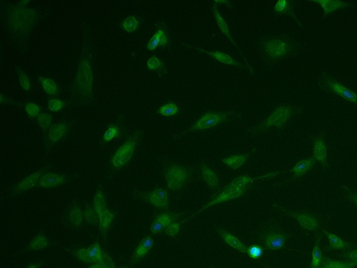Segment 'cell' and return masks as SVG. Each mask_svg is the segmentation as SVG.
<instances>
[{"label": "cell", "mask_w": 357, "mask_h": 268, "mask_svg": "<svg viewBox=\"0 0 357 268\" xmlns=\"http://www.w3.org/2000/svg\"><path fill=\"white\" fill-rule=\"evenodd\" d=\"M93 78L91 54L85 44L72 91L78 100L84 102L91 101Z\"/></svg>", "instance_id": "cell-1"}, {"label": "cell", "mask_w": 357, "mask_h": 268, "mask_svg": "<svg viewBox=\"0 0 357 268\" xmlns=\"http://www.w3.org/2000/svg\"><path fill=\"white\" fill-rule=\"evenodd\" d=\"M28 3L29 1H21L17 6H9L7 8L9 26L19 36H26L38 18L36 9H26Z\"/></svg>", "instance_id": "cell-2"}, {"label": "cell", "mask_w": 357, "mask_h": 268, "mask_svg": "<svg viewBox=\"0 0 357 268\" xmlns=\"http://www.w3.org/2000/svg\"><path fill=\"white\" fill-rule=\"evenodd\" d=\"M298 107H292L289 106H281L275 109L269 117L259 126L253 128V132H259V131H266L268 128L272 126L278 127V128H282L286 125L287 121L292 117L294 113H298Z\"/></svg>", "instance_id": "cell-3"}, {"label": "cell", "mask_w": 357, "mask_h": 268, "mask_svg": "<svg viewBox=\"0 0 357 268\" xmlns=\"http://www.w3.org/2000/svg\"><path fill=\"white\" fill-rule=\"evenodd\" d=\"M320 86L321 89L325 91L335 93L338 96H341L343 99L348 102H353L357 105V94L354 92L352 91L350 89L344 87L341 83L335 80V78L332 77L330 75L324 73L320 79Z\"/></svg>", "instance_id": "cell-4"}, {"label": "cell", "mask_w": 357, "mask_h": 268, "mask_svg": "<svg viewBox=\"0 0 357 268\" xmlns=\"http://www.w3.org/2000/svg\"><path fill=\"white\" fill-rule=\"evenodd\" d=\"M142 136V132L136 131L129 136L128 140L125 145H122L113 157L112 162L116 168H121L128 163L133 155L136 145L139 143V139Z\"/></svg>", "instance_id": "cell-5"}, {"label": "cell", "mask_w": 357, "mask_h": 268, "mask_svg": "<svg viewBox=\"0 0 357 268\" xmlns=\"http://www.w3.org/2000/svg\"><path fill=\"white\" fill-rule=\"evenodd\" d=\"M168 187L173 191L180 189L191 177V171L188 168L179 165L168 167L165 172Z\"/></svg>", "instance_id": "cell-6"}, {"label": "cell", "mask_w": 357, "mask_h": 268, "mask_svg": "<svg viewBox=\"0 0 357 268\" xmlns=\"http://www.w3.org/2000/svg\"><path fill=\"white\" fill-rule=\"evenodd\" d=\"M230 112H225V113H206L203 116L198 122H196L190 129L184 131L182 135L186 134L191 131H199V130L208 129V128H213L222 122H226L229 119Z\"/></svg>", "instance_id": "cell-7"}, {"label": "cell", "mask_w": 357, "mask_h": 268, "mask_svg": "<svg viewBox=\"0 0 357 268\" xmlns=\"http://www.w3.org/2000/svg\"><path fill=\"white\" fill-rule=\"evenodd\" d=\"M263 50L266 55L271 59L277 60L291 53L292 45L287 40L278 38L266 41Z\"/></svg>", "instance_id": "cell-8"}, {"label": "cell", "mask_w": 357, "mask_h": 268, "mask_svg": "<svg viewBox=\"0 0 357 268\" xmlns=\"http://www.w3.org/2000/svg\"><path fill=\"white\" fill-rule=\"evenodd\" d=\"M135 194L139 198L151 203L158 209H168L169 200L168 191L163 188H156L151 193H142L135 191Z\"/></svg>", "instance_id": "cell-9"}, {"label": "cell", "mask_w": 357, "mask_h": 268, "mask_svg": "<svg viewBox=\"0 0 357 268\" xmlns=\"http://www.w3.org/2000/svg\"><path fill=\"white\" fill-rule=\"evenodd\" d=\"M68 251L83 262H96V264H100L102 249H101L98 240L93 246H90L88 249H76Z\"/></svg>", "instance_id": "cell-10"}, {"label": "cell", "mask_w": 357, "mask_h": 268, "mask_svg": "<svg viewBox=\"0 0 357 268\" xmlns=\"http://www.w3.org/2000/svg\"><path fill=\"white\" fill-rule=\"evenodd\" d=\"M288 235L278 231H271L260 238L264 249H279L284 246Z\"/></svg>", "instance_id": "cell-11"}, {"label": "cell", "mask_w": 357, "mask_h": 268, "mask_svg": "<svg viewBox=\"0 0 357 268\" xmlns=\"http://www.w3.org/2000/svg\"><path fill=\"white\" fill-rule=\"evenodd\" d=\"M247 190L248 187H246H246L240 188H233V189H226V188H223L221 194H219V195L217 196L214 200L209 202L206 206L202 208V209H200V210L199 211V212L196 214L200 213V212H201L202 211L205 210V209L209 207V206H213V205L218 204V203L229 201V200H232V199L241 197V196L243 195V194H244Z\"/></svg>", "instance_id": "cell-12"}, {"label": "cell", "mask_w": 357, "mask_h": 268, "mask_svg": "<svg viewBox=\"0 0 357 268\" xmlns=\"http://www.w3.org/2000/svg\"><path fill=\"white\" fill-rule=\"evenodd\" d=\"M153 246V240L151 235H148L143 238L133 253V257L130 260V265L133 266L139 264L145 258V255L150 252Z\"/></svg>", "instance_id": "cell-13"}, {"label": "cell", "mask_w": 357, "mask_h": 268, "mask_svg": "<svg viewBox=\"0 0 357 268\" xmlns=\"http://www.w3.org/2000/svg\"><path fill=\"white\" fill-rule=\"evenodd\" d=\"M314 158L321 162L323 166L328 165L327 160V150L324 142L323 134L315 138L313 142Z\"/></svg>", "instance_id": "cell-14"}, {"label": "cell", "mask_w": 357, "mask_h": 268, "mask_svg": "<svg viewBox=\"0 0 357 268\" xmlns=\"http://www.w3.org/2000/svg\"><path fill=\"white\" fill-rule=\"evenodd\" d=\"M68 181V177L66 175L56 174H46L40 179L37 186L39 187L52 188L60 186Z\"/></svg>", "instance_id": "cell-15"}, {"label": "cell", "mask_w": 357, "mask_h": 268, "mask_svg": "<svg viewBox=\"0 0 357 268\" xmlns=\"http://www.w3.org/2000/svg\"><path fill=\"white\" fill-rule=\"evenodd\" d=\"M289 215L295 217L302 227L309 230H315L318 228L317 219L309 214L298 213V212H287Z\"/></svg>", "instance_id": "cell-16"}, {"label": "cell", "mask_w": 357, "mask_h": 268, "mask_svg": "<svg viewBox=\"0 0 357 268\" xmlns=\"http://www.w3.org/2000/svg\"><path fill=\"white\" fill-rule=\"evenodd\" d=\"M314 3H318L324 9V18H325L329 14L337 10V9H344V8L352 6L350 3L345 2L338 1V0H313Z\"/></svg>", "instance_id": "cell-17"}, {"label": "cell", "mask_w": 357, "mask_h": 268, "mask_svg": "<svg viewBox=\"0 0 357 268\" xmlns=\"http://www.w3.org/2000/svg\"><path fill=\"white\" fill-rule=\"evenodd\" d=\"M44 172V170H40L38 172L35 173L32 175L26 177L23 181H21L15 189L13 190V194H18V193L22 192V191H26V190L30 189L36 186L37 183L39 181L41 178V174Z\"/></svg>", "instance_id": "cell-18"}, {"label": "cell", "mask_w": 357, "mask_h": 268, "mask_svg": "<svg viewBox=\"0 0 357 268\" xmlns=\"http://www.w3.org/2000/svg\"><path fill=\"white\" fill-rule=\"evenodd\" d=\"M217 232H218L219 235L223 238L225 242H226L227 244H229V246H231V247L237 249V250L240 251V252H244V253L248 252L249 247L245 246L238 238L231 235V234L229 233L227 231L223 229H217Z\"/></svg>", "instance_id": "cell-19"}, {"label": "cell", "mask_w": 357, "mask_h": 268, "mask_svg": "<svg viewBox=\"0 0 357 268\" xmlns=\"http://www.w3.org/2000/svg\"><path fill=\"white\" fill-rule=\"evenodd\" d=\"M315 165V160L314 157H309V158L304 159V160L299 161L292 170L289 171H291V172L295 173V175L293 176L292 180H294V179L300 177V176L304 175L306 171L312 169Z\"/></svg>", "instance_id": "cell-20"}, {"label": "cell", "mask_w": 357, "mask_h": 268, "mask_svg": "<svg viewBox=\"0 0 357 268\" xmlns=\"http://www.w3.org/2000/svg\"><path fill=\"white\" fill-rule=\"evenodd\" d=\"M68 128L69 125L66 123L52 125L49 133V142L50 145H53L55 142L62 139L68 131Z\"/></svg>", "instance_id": "cell-21"}, {"label": "cell", "mask_w": 357, "mask_h": 268, "mask_svg": "<svg viewBox=\"0 0 357 268\" xmlns=\"http://www.w3.org/2000/svg\"><path fill=\"white\" fill-rule=\"evenodd\" d=\"M212 12L213 14H214V18H215L216 21H217V24H218V27H220L221 32H223V33L224 34V35H226V36L228 38H229L230 41H231V42L232 43V44H234V45L236 47H237V50H238V51L240 52V54H241L242 57H243V59H244L245 61H246V62L247 63V61H246V58H245V57L243 56V54H242L241 52L239 50L238 47L236 45L235 43H234V41H233L232 38H231V35H230L229 28H228V26L227 24H226V21H225L224 19L222 18L221 15L219 14L218 9H217V3H216V2L215 3H214V6H213ZM248 65H249V64H248Z\"/></svg>", "instance_id": "cell-22"}, {"label": "cell", "mask_w": 357, "mask_h": 268, "mask_svg": "<svg viewBox=\"0 0 357 268\" xmlns=\"http://www.w3.org/2000/svg\"><path fill=\"white\" fill-rule=\"evenodd\" d=\"M293 3L291 1H285V0H280L275 5V13L276 15H292L295 21L298 23V25L301 26V23L298 21L297 17L293 13Z\"/></svg>", "instance_id": "cell-23"}, {"label": "cell", "mask_w": 357, "mask_h": 268, "mask_svg": "<svg viewBox=\"0 0 357 268\" xmlns=\"http://www.w3.org/2000/svg\"><path fill=\"white\" fill-rule=\"evenodd\" d=\"M168 43V38L165 32L162 29H159L155 34L154 36L150 40L149 43L147 45V49L150 51L156 50L158 47H165Z\"/></svg>", "instance_id": "cell-24"}, {"label": "cell", "mask_w": 357, "mask_h": 268, "mask_svg": "<svg viewBox=\"0 0 357 268\" xmlns=\"http://www.w3.org/2000/svg\"><path fill=\"white\" fill-rule=\"evenodd\" d=\"M278 174V173H275V174H269L267 175L262 176V177H257V178H252V177H247V176H241V177H237L235 180H233L230 184L228 185L224 188L226 189H233V188H240L246 187L248 184L253 182L254 180H257V179L266 178V177H269V176L275 175V174Z\"/></svg>", "instance_id": "cell-25"}, {"label": "cell", "mask_w": 357, "mask_h": 268, "mask_svg": "<svg viewBox=\"0 0 357 268\" xmlns=\"http://www.w3.org/2000/svg\"><path fill=\"white\" fill-rule=\"evenodd\" d=\"M357 265V261L353 262H340L332 261L329 258L322 256L321 264L318 268H354Z\"/></svg>", "instance_id": "cell-26"}, {"label": "cell", "mask_w": 357, "mask_h": 268, "mask_svg": "<svg viewBox=\"0 0 357 268\" xmlns=\"http://www.w3.org/2000/svg\"><path fill=\"white\" fill-rule=\"evenodd\" d=\"M201 167L203 177L205 181L208 183L210 187L217 188L219 184V178L217 174L205 164H203Z\"/></svg>", "instance_id": "cell-27"}, {"label": "cell", "mask_w": 357, "mask_h": 268, "mask_svg": "<svg viewBox=\"0 0 357 268\" xmlns=\"http://www.w3.org/2000/svg\"><path fill=\"white\" fill-rule=\"evenodd\" d=\"M323 232L325 233L327 238H329V241H330V246H329V249H347V248L352 246L351 243H347V242L342 241L341 238H338V237L336 236V235L330 233V232L324 230V229H323Z\"/></svg>", "instance_id": "cell-28"}, {"label": "cell", "mask_w": 357, "mask_h": 268, "mask_svg": "<svg viewBox=\"0 0 357 268\" xmlns=\"http://www.w3.org/2000/svg\"><path fill=\"white\" fill-rule=\"evenodd\" d=\"M197 50L200 52H203V53H207L210 56L214 58V59L217 60V61H220V62L223 63V64H229V65L237 66V67H241V65L239 64L238 63L236 62L234 60H233L229 55H226V54L220 53V52H215V53H213V52H208L205 51V50H200V49L197 48Z\"/></svg>", "instance_id": "cell-29"}, {"label": "cell", "mask_w": 357, "mask_h": 268, "mask_svg": "<svg viewBox=\"0 0 357 268\" xmlns=\"http://www.w3.org/2000/svg\"><path fill=\"white\" fill-rule=\"evenodd\" d=\"M115 214L113 212H110L108 209L105 211L102 214L99 218H100V230L102 232L103 237H104V239L107 236V230H108L109 227H110V223H111L112 220L114 219Z\"/></svg>", "instance_id": "cell-30"}, {"label": "cell", "mask_w": 357, "mask_h": 268, "mask_svg": "<svg viewBox=\"0 0 357 268\" xmlns=\"http://www.w3.org/2000/svg\"><path fill=\"white\" fill-rule=\"evenodd\" d=\"M248 157H249V154L233 156V157L223 159L222 160V162L227 165L229 168H232V169H237L245 163V162L247 160Z\"/></svg>", "instance_id": "cell-31"}, {"label": "cell", "mask_w": 357, "mask_h": 268, "mask_svg": "<svg viewBox=\"0 0 357 268\" xmlns=\"http://www.w3.org/2000/svg\"><path fill=\"white\" fill-rule=\"evenodd\" d=\"M50 243L45 235L40 234L33 241L30 242L26 250H41L48 246Z\"/></svg>", "instance_id": "cell-32"}, {"label": "cell", "mask_w": 357, "mask_h": 268, "mask_svg": "<svg viewBox=\"0 0 357 268\" xmlns=\"http://www.w3.org/2000/svg\"><path fill=\"white\" fill-rule=\"evenodd\" d=\"M94 207L95 210L99 214V217L107 210V205H106L105 200H104L102 187H100L96 193L94 200Z\"/></svg>", "instance_id": "cell-33"}, {"label": "cell", "mask_w": 357, "mask_h": 268, "mask_svg": "<svg viewBox=\"0 0 357 268\" xmlns=\"http://www.w3.org/2000/svg\"><path fill=\"white\" fill-rule=\"evenodd\" d=\"M321 239V235H318L316 241H315V246H314L313 251L312 252V261L309 268H318L320 264H321V258H322L321 249H320L319 246Z\"/></svg>", "instance_id": "cell-34"}, {"label": "cell", "mask_w": 357, "mask_h": 268, "mask_svg": "<svg viewBox=\"0 0 357 268\" xmlns=\"http://www.w3.org/2000/svg\"><path fill=\"white\" fill-rule=\"evenodd\" d=\"M83 220V213L79 206H74L70 212V221L76 228L81 226Z\"/></svg>", "instance_id": "cell-35"}, {"label": "cell", "mask_w": 357, "mask_h": 268, "mask_svg": "<svg viewBox=\"0 0 357 268\" xmlns=\"http://www.w3.org/2000/svg\"><path fill=\"white\" fill-rule=\"evenodd\" d=\"M182 214H175L171 213V212L161 214H159V215L156 216L155 220L160 222V223L165 226V228H166L168 225L174 223V220H177Z\"/></svg>", "instance_id": "cell-36"}, {"label": "cell", "mask_w": 357, "mask_h": 268, "mask_svg": "<svg viewBox=\"0 0 357 268\" xmlns=\"http://www.w3.org/2000/svg\"><path fill=\"white\" fill-rule=\"evenodd\" d=\"M84 216L89 224L94 225V226L99 225V214L95 209H92L88 204L87 205V207H86L85 211H84Z\"/></svg>", "instance_id": "cell-37"}, {"label": "cell", "mask_w": 357, "mask_h": 268, "mask_svg": "<svg viewBox=\"0 0 357 268\" xmlns=\"http://www.w3.org/2000/svg\"><path fill=\"white\" fill-rule=\"evenodd\" d=\"M40 83L44 86V90L47 92V93L50 95H55L58 91L57 85L55 81L52 79H46L42 77L38 78Z\"/></svg>", "instance_id": "cell-38"}, {"label": "cell", "mask_w": 357, "mask_h": 268, "mask_svg": "<svg viewBox=\"0 0 357 268\" xmlns=\"http://www.w3.org/2000/svg\"><path fill=\"white\" fill-rule=\"evenodd\" d=\"M178 107L174 103V102H170L168 105H164L161 107L157 113L159 114L163 115V116H174L178 113Z\"/></svg>", "instance_id": "cell-39"}, {"label": "cell", "mask_w": 357, "mask_h": 268, "mask_svg": "<svg viewBox=\"0 0 357 268\" xmlns=\"http://www.w3.org/2000/svg\"><path fill=\"white\" fill-rule=\"evenodd\" d=\"M120 136L121 132L119 127H118L117 125H110V128H108V130H107L105 134H104L103 140L105 142H107L111 140V139H113V138L119 137Z\"/></svg>", "instance_id": "cell-40"}, {"label": "cell", "mask_w": 357, "mask_h": 268, "mask_svg": "<svg viewBox=\"0 0 357 268\" xmlns=\"http://www.w3.org/2000/svg\"><path fill=\"white\" fill-rule=\"evenodd\" d=\"M122 26H123V28L125 30L128 31L129 32H131L137 29L138 26H139V22L134 17H129L124 21Z\"/></svg>", "instance_id": "cell-41"}, {"label": "cell", "mask_w": 357, "mask_h": 268, "mask_svg": "<svg viewBox=\"0 0 357 268\" xmlns=\"http://www.w3.org/2000/svg\"><path fill=\"white\" fill-rule=\"evenodd\" d=\"M38 119L40 125L44 130V132L46 133L47 128H49L50 123H51L52 116L50 114H47V113H41L38 116Z\"/></svg>", "instance_id": "cell-42"}, {"label": "cell", "mask_w": 357, "mask_h": 268, "mask_svg": "<svg viewBox=\"0 0 357 268\" xmlns=\"http://www.w3.org/2000/svg\"><path fill=\"white\" fill-rule=\"evenodd\" d=\"M18 72L21 86L26 91H29L30 90V82H29V78L26 76V73L23 70H21V69L19 68V67L18 68Z\"/></svg>", "instance_id": "cell-43"}, {"label": "cell", "mask_w": 357, "mask_h": 268, "mask_svg": "<svg viewBox=\"0 0 357 268\" xmlns=\"http://www.w3.org/2000/svg\"><path fill=\"white\" fill-rule=\"evenodd\" d=\"M148 67L149 70H156V71H160L162 69H165L164 68L162 63L155 56L152 57V58L148 61Z\"/></svg>", "instance_id": "cell-44"}, {"label": "cell", "mask_w": 357, "mask_h": 268, "mask_svg": "<svg viewBox=\"0 0 357 268\" xmlns=\"http://www.w3.org/2000/svg\"><path fill=\"white\" fill-rule=\"evenodd\" d=\"M179 229H180V223L174 222L165 228V232L169 236L174 237L178 234Z\"/></svg>", "instance_id": "cell-45"}, {"label": "cell", "mask_w": 357, "mask_h": 268, "mask_svg": "<svg viewBox=\"0 0 357 268\" xmlns=\"http://www.w3.org/2000/svg\"><path fill=\"white\" fill-rule=\"evenodd\" d=\"M264 248H261L259 246H252L249 247L248 253L249 256L252 258H259L263 255Z\"/></svg>", "instance_id": "cell-46"}, {"label": "cell", "mask_w": 357, "mask_h": 268, "mask_svg": "<svg viewBox=\"0 0 357 268\" xmlns=\"http://www.w3.org/2000/svg\"><path fill=\"white\" fill-rule=\"evenodd\" d=\"M101 264L106 268H115L114 263L112 261L107 252L102 250V258H101Z\"/></svg>", "instance_id": "cell-47"}, {"label": "cell", "mask_w": 357, "mask_h": 268, "mask_svg": "<svg viewBox=\"0 0 357 268\" xmlns=\"http://www.w3.org/2000/svg\"><path fill=\"white\" fill-rule=\"evenodd\" d=\"M64 106V103L62 101L51 100L49 102V107L52 111L55 112L61 110Z\"/></svg>", "instance_id": "cell-48"}, {"label": "cell", "mask_w": 357, "mask_h": 268, "mask_svg": "<svg viewBox=\"0 0 357 268\" xmlns=\"http://www.w3.org/2000/svg\"><path fill=\"white\" fill-rule=\"evenodd\" d=\"M26 110H27V113H29V116L31 117H33V116H37L39 113L40 108L35 104H28L26 107Z\"/></svg>", "instance_id": "cell-49"}, {"label": "cell", "mask_w": 357, "mask_h": 268, "mask_svg": "<svg viewBox=\"0 0 357 268\" xmlns=\"http://www.w3.org/2000/svg\"><path fill=\"white\" fill-rule=\"evenodd\" d=\"M164 229H165V226H164L160 222L157 221V220H154L152 225H151V229L153 234L159 233V232H162Z\"/></svg>", "instance_id": "cell-50"}, {"label": "cell", "mask_w": 357, "mask_h": 268, "mask_svg": "<svg viewBox=\"0 0 357 268\" xmlns=\"http://www.w3.org/2000/svg\"><path fill=\"white\" fill-rule=\"evenodd\" d=\"M341 256L353 261H357V250L352 251V252H345L342 254Z\"/></svg>", "instance_id": "cell-51"}, {"label": "cell", "mask_w": 357, "mask_h": 268, "mask_svg": "<svg viewBox=\"0 0 357 268\" xmlns=\"http://www.w3.org/2000/svg\"><path fill=\"white\" fill-rule=\"evenodd\" d=\"M349 198L352 200V201L354 202L356 204H357V194L356 193L350 192L349 191L348 193Z\"/></svg>", "instance_id": "cell-52"}, {"label": "cell", "mask_w": 357, "mask_h": 268, "mask_svg": "<svg viewBox=\"0 0 357 268\" xmlns=\"http://www.w3.org/2000/svg\"><path fill=\"white\" fill-rule=\"evenodd\" d=\"M43 262L38 263V264H30V265L28 266L26 268H40Z\"/></svg>", "instance_id": "cell-53"}, {"label": "cell", "mask_w": 357, "mask_h": 268, "mask_svg": "<svg viewBox=\"0 0 357 268\" xmlns=\"http://www.w3.org/2000/svg\"><path fill=\"white\" fill-rule=\"evenodd\" d=\"M88 268H106V267H104V266L102 265V264H94V265L90 266V267H89Z\"/></svg>", "instance_id": "cell-54"}, {"label": "cell", "mask_w": 357, "mask_h": 268, "mask_svg": "<svg viewBox=\"0 0 357 268\" xmlns=\"http://www.w3.org/2000/svg\"><path fill=\"white\" fill-rule=\"evenodd\" d=\"M120 268H128V267H120Z\"/></svg>", "instance_id": "cell-55"}, {"label": "cell", "mask_w": 357, "mask_h": 268, "mask_svg": "<svg viewBox=\"0 0 357 268\" xmlns=\"http://www.w3.org/2000/svg\"><path fill=\"white\" fill-rule=\"evenodd\" d=\"M212 268H214V267H212Z\"/></svg>", "instance_id": "cell-56"}]
</instances>
